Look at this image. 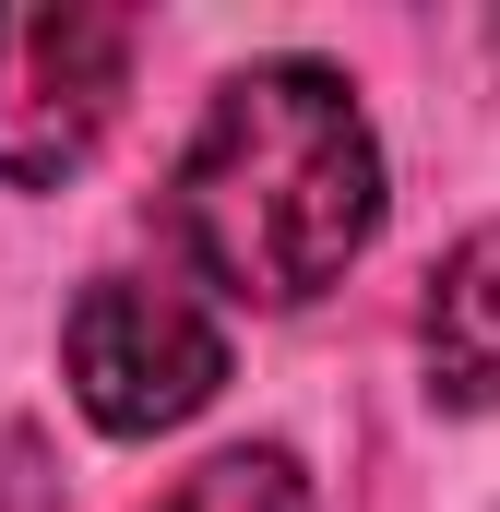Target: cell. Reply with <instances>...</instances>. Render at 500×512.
I'll use <instances>...</instances> for the list:
<instances>
[{"label": "cell", "mask_w": 500, "mask_h": 512, "mask_svg": "<svg viewBox=\"0 0 500 512\" xmlns=\"http://www.w3.org/2000/svg\"><path fill=\"white\" fill-rule=\"evenodd\" d=\"M179 251L239 310H298L381 239V131L346 72L322 60H250L179 155Z\"/></svg>", "instance_id": "cell-1"}, {"label": "cell", "mask_w": 500, "mask_h": 512, "mask_svg": "<svg viewBox=\"0 0 500 512\" xmlns=\"http://www.w3.org/2000/svg\"><path fill=\"white\" fill-rule=\"evenodd\" d=\"M60 370H72V405L108 429V441H155L179 417H203L227 393V334L191 286H155V274H108L72 298L60 322Z\"/></svg>", "instance_id": "cell-2"}, {"label": "cell", "mask_w": 500, "mask_h": 512, "mask_svg": "<svg viewBox=\"0 0 500 512\" xmlns=\"http://www.w3.org/2000/svg\"><path fill=\"white\" fill-rule=\"evenodd\" d=\"M155 512H310V477H298V453H274V441H239V453L191 465V477H179Z\"/></svg>", "instance_id": "cell-5"}, {"label": "cell", "mask_w": 500, "mask_h": 512, "mask_svg": "<svg viewBox=\"0 0 500 512\" xmlns=\"http://www.w3.org/2000/svg\"><path fill=\"white\" fill-rule=\"evenodd\" d=\"M417 358H429V393L489 417L500 405V215L477 239H453V262L429 274L417 298Z\"/></svg>", "instance_id": "cell-4"}, {"label": "cell", "mask_w": 500, "mask_h": 512, "mask_svg": "<svg viewBox=\"0 0 500 512\" xmlns=\"http://www.w3.org/2000/svg\"><path fill=\"white\" fill-rule=\"evenodd\" d=\"M131 96V12L12 0L0 12V191H60Z\"/></svg>", "instance_id": "cell-3"}]
</instances>
